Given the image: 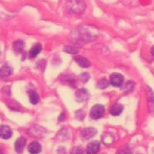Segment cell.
I'll use <instances>...</instances> for the list:
<instances>
[{
    "mask_svg": "<svg viewBox=\"0 0 154 154\" xmlns=\"http://www.w3.org/2000/svg\"><path fill=\"white\" fill-rule=\"evenodd\" d=\"M66 8L72 14H81L85 9V4L82 0H68Z\"/></svg>",
    "mask_w": 154,
    "mask_h": 154,
    "instance_id": "6da1fadb",
    "label": "cell"
},
{
    "mask_svg": "<svg viewBox=\"0 0 154 154\" xmlns=\"http://www.w3.org/2000/svg\"><path fill=\"white\" fill-rule=\"evenodd\" d=\"M105 112V107L102 105H95L92 106L91 110V116L93 119H99L100 118Z\"/></svg>",
    "mask_w": 154,
    "mask_h": 154,
    "instance_id": "7a4b0ae2",
    "label": "cell"
},
{
    "mask_svg": "<svg viewBox=\"0 0 154 154\" xmlns=\"http://www.w3.org/2000/svg\"><path fill=\"white\" fill-rule=\"evenodd\" d=\"M100 143L98 141H94L90 143L86 147V153L87 154H96L100 150Z\"/></svg>",
    "mask_w": 154,
    "mask_h": 154,
    "instance_id": "3957f363",
    "label": "cell"
},
{
    "mask_svg": "<svg viewBox=\"0 0 154 154\" xmlns=\"http://www.w3.org/2000/svg\"><path fill=\"white\" fill-rule=\"evenodd\" d=\"M110 82L113 86H121L123 82V76L119 73L112 74L110 78Z\"/></svg>",
    "mask_w": 154,
    "mask_h": 154,
    "instance_id": "277c9868",
    "label": "cell"
},
{
    "mask_svg": "<svg viewBox=\"0 0 154 154\" xmlns=\"http://www.w3.org/2000/svg\"><path fill=\"white\" fill-rule=\"evenodd\" d=\"M11 128L5 125L0 126V137L3 139H9L12 137Z\"/></svg>",
    "mask_w": 154,
    "mask_h": 154,
    "instance_id": "5b68a950",
    "label": "cell"
},
{
    "mask_svg": "<svg viewBox=\"0 0 154 154\" xmlns=\"http://www.w3.org/2000/svg\"><path fill=\"white\" fill-rule=\"evenodd\" d=\"M89 93L85 89H81L78 90L75 92V99L78 101H83V100H87L89 98Z\"/></svg>",
    "mask_w": 154,
    "mask_h": 154,
    "instance_id": "8992f818",
    "label": "cell"
},
{
    "mask_svg": "<svg viewBox=\"0 0 154 154\" xmlns=\"http://www.w3.org/2000/svg\"><path fill=\"white\" fill-rule=\"evenodd\" d=\"M96 132H97V131L95 128H93V127H87V128H85L82 131L81 135H82V137L85 139H91L94 136H96Z\"/></svg>",
    "mask_w": 154,
    "mask_h": 154,
    "instance_id": "52a82bcc",
    "label": "cell"
},
{
    "mask_svg": "<svg viewBox=\"0 0 154 154\" xmlns=\"http://www.w3.org/2000/svg\"><path fill=\"white\" fill-rule=\"evenodd\" d=\"M28 150L31 154H38L41 152V145L38 142H33L28 146Z\"/></svg>",
    "mask_w": 154,
    "mask_h": 154,
    "instance_id": "ba28073f",
    "label": "cell"
},
{
    "mask_svg": "<svg viewBox=\"0 0 154 154\" xmlns=\"http://www.w3.org/2000/svg\"><path fill=\"white\" fill-rule=\"evenodd\" d=\"M25 143H26V141H25V139L23 138V137H19L16 140L15 142V150L16 152H18V153H21V152H23V148H24V146H25Z\"/></svg>",
    "mask_w": 154,
    "mask_h": 154,
    "instance_id": "9c48e42d",
    "label": "cell"
},
{
    "mask_svg": "<svg viewBox=\"0 0 154 154\" xmlns=\"http://www.w3.org/2000/svg\"><path fill=\"white\" fill-rule=\"evenodd\" d=\"M75 60L82 68H87L91 66V63L88 60L85 59V57H82V56H77V57L75 58Z\"/></svg>",
    "mask_w": 154,
    "mask_h": 154,
    "instance_id": "30bf717a",
    "label": "cell"
},
{
    "mask_svg": "<svg viewBox=\"0 0 154 154\" xmlns=\"http://www.w3.org/2000/svg\"><path fill=\"white\" fill-rule=\"evenodd\" d=\"M13 72V69L10 66H4L0 68V78H6L9 76Z\"/></svg>",
    "mask_w": 154,
    "mask_h": 154,
    "instance_id": "8fae6325",
    "label": "cell"
},
{
    "mask_svg": "<svg viewBox=\"0 0 154 154\" xmlns=\"http://www.w3.org/2000/svg\"><path fill=\"white\" fill-rule=\"evenodd\" d=\"M115 140V137L112 133L111 132H105L104 134L102 135V142L105 143L106 145H110L112 144Z\"/></svg>",
    "mask_w": 154,
    "mask_h": 154,
    "instance_id": "7c38bea8",
    "label": "cell"
},
{
    "mask_svg": "<svg viewBox=\"0 0 154 154\" xmlns=\"http://www.w3.org/2000/svg\"><path fill=\"white\" fill-rule=\"evenodd\" d=\"M123 111V106L121 104H114L111 107V114L112 116H119Z\"/></svg>",
    "mask_w": 154,
    "mask_h": 154,
    "instance_id": "4fadbf2b",
    "label": "cell"
},
{
    "mask_svg": "<svg viewBox=\"0 0 154 154\" xmlns=\"http://www.w3.org/2000/svg\"><path fill=\"white\" fill-rule=\"evenodd\" d=\"M41 49H42L41 45H40V44H38H38H36L35 46L32 47L30 51H29V56H30V58L36 57V56L40 53Z\"/></svg>",
    "mask_w": 154,
    "mask_h": 154,
    "instance_id": "5bb4252c",
    "label": "cell"
},
{
    "mask_svg": "<svg viewBox=\"0 0 154 154\" xmlns=\"http://www.w3.org/2000/svg\"><path fill=\"white\" fill-rule=\"evenodd\" d=\"M13 48H14V50L15 51L16 53H20V52L23 51V48H24V44L21 40H17V41L14 43Z\"/></svg>",
    "mask_w": 154,
    "mask_h": 154,
    "instance_id": "9a60e30c",
    "label": "cell"
},
{
    "mask_svg": "<svg viewBox=\"0 0 154 154\" xmlns=\"http://www.w3.org/2000/svg\"><path fill=\"white\" fill-rule=\"evenodd\" d=\"M29 100L32 104L36 105L38 104L39 98H38V95L35 91H29Z\"/></svg>",
    "mask_w": 154,
    "mask_h": 154,
    "instance_id": "2e32d148",
    "label": "cell"
},
{
    "mask_svg": "<svg viewBox=\"0 0 154 154\" xmlns=\"http://www.w3.org/2000/svg\"><path fill=\"white\" fill-rule=\"evenodd\" d=\"M64 50L69 53V54H77L79 52V49L76 47H72V46H66L64 48Z\"/></svg>",
    "mask_w": 154,
    "mask_h": 154,
    "instance_id": "e0dca14e",
    "label": "cell"
},
{
    "mask_svg": "<svg viewBox=\"0 0 154 154\" xmlns=\"http://www.w3.org/2000/svg\"><path fill=\"white\" fill-rule=\"evenodd\" d=\"M109 85V81L106 79H101L99 82H98V87L100 89H105Z\"/></svg>",
    "mask_w": 154,
    "mask_h": 154,
    "instance_id": "ac0fdd59",
    "label": "cell"
},
{
    "mask_svg": "<svg viewBox=\"0 0 154 154\" xmlns=\"http://www.w3.org/2000/svg\"><path fill=\"white\" fill-rule=\"evenodd\" d=\"M132 152L131 150L128 147V146H124L122 148H121L116 154H131Z\"/></svg>",
    "mask_w": 154,
    "mask_h": 154,
    "instance_id": "d6986e66",
    "label": "cell"
},
{
    "mask_svg": "<svg viewBox=\"0 0 154 154\" xmlns=\"http://www.w3.org/2000/svg\"><path fill=\"white\" fill-rule=\"evenodd\" d=\"M70 154H83V150L79 146H75V147L72 148Z\"/></svg>",
    "mask_w": 154,
    "mask_h": 154,
    "instance_id": "ffe728a7",
    "label": "cell"
},
{
    "mask_svg": "<svg viewBox=\"0 0 154 154\" xmlns=\"http://www.w3.org/2000/svg\"><path fill=\"white\" fill-rule=\"evenodd\" d=\"M90 79V75L87 73H83L81 75V80L83 82H87Z\"/></svg>",
    "mask_w": 154,
    "mask_h": 154,
    "instance_id": "44dd1931",
    "label": "cell"
},
{
    "mask_svg": "<svg viewBox=\"0 0 154 154\" xmlns=\"http://www.w3.org/2000/svg\"><path fill=\"white\" fill-rule=\"evenodd\" d=\"M60 117H61V119H59V120H60V121H63V120H64V114H62L61 116H60Z\"/></svg>",
    "mask_w": 154,
    "mask_h": 154,
    "instance_id": "7402d4cb",
    "label": "cell"
},
{
    "mask_svg": "<svg viewBox=\"0 0 154 154\" xmlns=\"http://www.w3.org/2000/svg\"><path fill=\"white\" fill-rule=\"evenodd\" d=\"M152 54L154 55V46H152Z\"/></svg>",
    "mask_w": 154,
    "mask_h": 154,
    "instance_id": "603a6c76",
    "label": "cell"
},
{
    "mask_svg": "<svg viewBox=\"0 0 154 154\" xmlns=\"http://www.w3.org/2000/svg\"><path fill=\"white\" fill-rule=\"evenodd\" d=\"M0 154H2V152H1V151H0Z\"/></svg>",
    "mask_w": 154,
    "mask_h": 154,
    "instance_id": "cb8c5ba5",
    "label": "cell"
}]
</instances>
